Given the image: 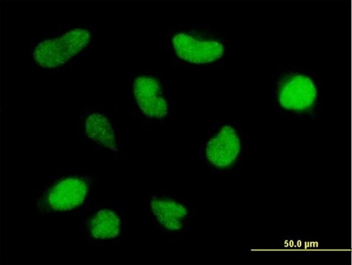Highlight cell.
I'll list each match as a JSON object with an SVG mask.
<instances>
[{
	"instance_id": "obj_9",
	"label": "cell",
	"mask_w": 352,
	"mask_h": 265,
	"mask_svg": "<svg viewBox=\"0 0 352 265\" xmlns=\"http://www.w3.org/2000/svg\"><path fill=\"white\" fill-rule=\"evenodd\" d=\"M84 132L93 144L102 149L119 152L117 126L113 119L104 112H89L85 117Z\"/></svg>"
},
{
	"instance_id": "obj_5",
	"label": "cell",
	"mask_w": 352,
	"mask_h": 265,
	"mask_svg": "<svg viewBox=\"0 0 352 265\" xmlns=\"http://www.w3.org/2000/svg\"><path fill=\"white\" fill-rule=\"evenodd\" d=\"M276 105L292 115H307L318 103V88L313 78L304 73H291L279 80L276 87Z\"/></svg>"
},
{
	"instance_id": "obj_3",
	"label": "cell",
	"mask_w": 352,
	"mask_h": 265,
	"mask_svg": "<svg viewBox=\"0 0 352 265\" xmlns=\"http://www.w3.org/2000/svg\"><path fill=\"white\" fill-rule=\"evenodd\" d=\"M92 33L86 27H71L53 37L41 39L33 49L37 65L58 68L78 56L91 43Z\"/></svg>"
},
{
	"instance_id": "obj_6",
	"label": "cell",
	"mask_w": 352,
	"mask_h": 265,
	"mask_svg": "<svg viewBox=\"0 0 352 265\" xmlns=\"http://www.w3.org/2000/svg\"><path fill=\"white\" fill-rule=\"evenodd\" d=\"M150 209L159 227L170 233H181L188 229L193 216L188 200L170 192L154 195Z\"/></svg>"
},
{
	"instance_id": "obj_8",
	"label": "cell",
	"mask_w": 352,
	"mask_h": 265,
	"mask_svg": "<svg viewBox=\"0 0 352 265\" xmlns=\"http://www.w3.org/2000/svg\"><path fill=\"white\" fill-rule=\"evenodd\" d=\"M86 229L89 238L95 242L116 241L125 229V217L118 207H99L91 213Z\"/></svg>"
},
{
	"instance_id": "obj_2",
	"label": "cell",
	"mask_w": 352,
	"mask_h": 265,
	"mask_svg": "<svg viewBox=\"0 0 352 265\" xmlns=\"http://www.w3.org/2000/svg\"><path fill=\"white\" fill-rule=\"evenodd\" d=\"M204 164L216 174H230L241 164L243 135L229 122H219L207 130L200 147Z\"/></svg>"
},
{
	"instance_id": "obj_1",
	"label": "cell",
	"mask_w": 352,
	"mask_h": 265,
	"mask_svg": "<svg viewBox=\"0 0 352 265\" xmlns=\"http://www.w3.org/2000/svg\"><path fill=\"white\" fill-rule=\"evenodd\" d=\"M167 45L178 67H209L223 62L227 54V39L205 25L173 26L167 36Z\"/></svg>"
},
{
	"instance_id": "obj_4",
	"label": "cell",
	"mask_w": 352,
	"mask_h": 265,
	"mask_svg": "<svg viewBox=\"0 0 352 265\" xmlns=\"http://www.w3.org/2000/svg\"><path fill=\"white\" fill-rule=\"evenodd\" d=\"M131 94L133 103L142 116L160 122L171 114L172 101L168 88L161 75L140 73L131 76Z\"/></svg>"
},
{
	"instance_id": "obj_7",
	"label": "cell",
	"mask_w": 352,
	"mask_h": 265,
	"mask_svg": "<svg viewBox=\"0 0 352 265\" xmlns=\"http://www.w3.org/2000/svg\"><path fill=\"white\" fill-rule=\"evenodd\" d=\"M89 188L87 177L72 176L61 178L43 194L38 205L47 211L74 209L85 203Z\"/></svg>"
}]
</instances>
